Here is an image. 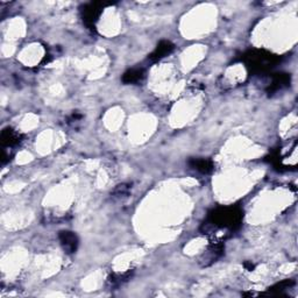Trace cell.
<instances>
[{"label":"cell","mask_w":298,"mask_h":298,"mask_svg":"<svg viewBox=\"0 0 298 298\" xmlns=\"http://www.w3.org/2000/svg\"><path fill=\"white\" fill-rule=\"evenodd\" d=\"M243 220V212L237 207H220L212 211L208 216V220L204 223V233L212 234L219 229L234 231L240 226Z\"/></svg>","instance_id":"obj_1"},{"label":"cell","mask_w":298,"mask_h":298,"mask_svg":"<svg viewBox=\"0 0 298 298\" xmlns=\"http://www.w3.org/2000/svg\"><path fill=\"white\" fill-rule=\"evenodd\" d=\"M246 63L247 67L251 68L253 71L261 72L263 70H268L274 67L275 64V56L272 54L264 53V51L257 50L251 51L248 55H246Z\"/></svg>","instance_id":"obj_2"},{"label":"cell","mask_w":298,"mask_h":298,"mask_svg":"<svg viewBox=\"0 0 298 298\" xmlns=\"http://www.w3.org/2000/svg\"><path fill=\"white\" fill-rule=\"evenodd\" d=\"M102 10L103 5L100 3H91L88 4V5L84 6V9L82 10L84 22H85L88 27L95 26L97 20L100 17Z\"/></svg>","instance_id":"obj_3"},{"label":"cell","mask_w":298,"mask_h":298,"mask_svg":"<svg viewBox=\"0 0 298 298\" xmlns=\"http://www.w3.org/2000/svg\"><path fill=\"white\" fill-rule=\"evenodd\" d=\"M59 241H61L62 247L68 254H71V253H75L77 251L78 239L72 232L63 231L59 233Z\"/></svg>","instance_id":"obj_4"},{"label":"cell","mask_w":298,"mask_h":298,"mask_svg":"<svg viewBox=\"0 0 298 298\" xmlns=\"http://www.w3.org/2000/svg\"><path fill=\"white\" fill-rule=\"evenodd\" d=\"M174 49H175L174 44H172L170 41H167V40H163V41H161L158 44L156 49L151 54L149 58H151L152 61H160V59L164 58L169 54H171Z\"/></svg>","instance_id":"obj_5"},{"label":"cell","mask_w":298,"mask_h":298,"mask_svg":"<svg viewBox=\"0 0 298 298\" xmlns=\"http://www.w3.org/2000/svg\"><path fill=\"white\" fill-rule=\"evenodd\" d=\"M190 167L202 174H210L213 170L212 161L206 159H192L190 161Z\"/></svg>","instance_id":"obj_6"},{"label":"cell","mask_w":298,"mask_h":298,"mask_svg":"<svg viewBox=\"0 0 298 298\" xmlns=\"http://www.w3.org/2000/svg\"><path fill=\"white\" fill-rule=\"evenodd\" d=\"M2 142L6 147H13L20 142V135L11 128H6L2 134Z\"/></svg>","instance_id":"obj_7"},{"label":"cell","mask_w":298,"mask_h":298,"mask_svg":"<svg viewBox=\"0 0 298 298\" xmlns=\"http://www.w3.org/2000/svg\"><path fill=\"white\" fill-rule=\"evenodd\" d=\"M143 78V70L142 69H132L125 72L123 76V82L125 84H134L140 82Z\"/></svg>","instance_id":"obj_8"}]
</instances>
